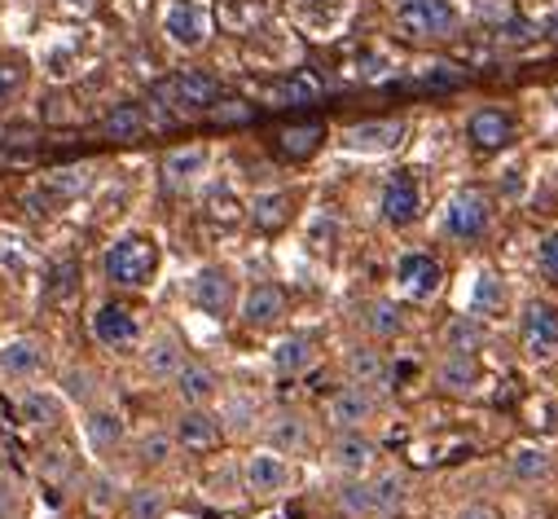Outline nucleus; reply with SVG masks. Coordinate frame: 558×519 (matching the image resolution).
<instances>
[{
	"mask_svg": "<svg viewBox=\"0 0 558 519\" xmlns=\"http://www.w3.org/2000/svg\"><path fill=\"white\" fill-rule=\"evenodd\" d=\"M159 274V246L155 238H142V233H132V238H119L110 251H106V278L123 291H142L150 287V278Z\"/></svg>",
	"mask_w": 558,
	"mask_h": 519,
	"instance_id": "1",
	"label": "nucleus"
},
{
	"mask_svg": "<svg viewBox=\"0 0 558 519\" xmlns=\"http://www.w3.org/2000/svg\"><path fill=\"white\" fill-rule=\"evenodd\" d=\"M458 23L462 19L453 10V0H409L396 14L400 36H409V40H449L458 32Z\"/></svg>",
	"mask_w": 558,
	"mask_h": 519,
	"instance_id": "2",
	"label": "nucleus"
},
{
	"mask_svg": "<svg viewBox=\"0 0 558 519\" xmlns=\"http://www.w3.org/2000/svg\"><path fill=\"white\" fill-rule=\"evenodd\" d=\"M159 101H168L172 110H211L220 101V80L207 71H181L159 84Z\"/></svg>",
	"mask_w": 558,
	"mask_h": 519,
	"instance_id": "3",
	"label": "nucleus"
},
{
	"mask_svg": "<svg viewBox=\"0 0 558 519\" xmlns=\"http://www.w3.org/2000/svg\"><path fill=\"white\" fill-rule=\"evenodd\" d=\"M519 339L532 361H549L558 352V309L545 300H532L519 317Z\"/></svg>",
	"mask_w": 558,
	"mask_h": 519,
	"instance_id": "4",
	"label": "nucleus"
},
{
	"mask_svg": "<svg viewBox=\"0 0 558 519\" xmlns=\"http://www.w3.org/2000/svg\"><path fill=\"white\" fill-rule=\"evenodd\" d=\"M488 220H493V203H488L480 190H458V194L449 198V207H445V229H449L453 238H462V242L484 238Z\"/></svg>",
	"mask_w": 558,
	"mask_h": 519,
	"instance_id": "5",
	"label": "nucleus"
},
{
	"mask_svg": "<svg viewBox=\"0 0 558 519\" xmlns=\"http://www.w3.org/2000/svg\"><path fill=\"white\" fill-rule=\"evenodd\" d=\"M242 480H246V493L277 497V493L291 488V462L282 454H272V449H255L246 458V467H242Z\"/></svg>",
	"mask_w": 558,
	"mask_h": 519,
	"instance_id": "6",
	"label": "nucleus"
},
{
	"mask_svg": "<svg viewBox=\"0 0 558 519\" xmlns=\"http://www.w3.org/2000/svg\"><path fill=\"white\" fill-rule=\"evenodd\" d=\"M163 32L181 49H203L211 36V14H207V5H198V0H177L163 19Z\"/></svg>",
	"mask_w": 558,
	"mask_h": 519,
	"instance_id": "7",
	"label": "nucleus"
},
{
	"mask_svg": "<svg viewBox=\"0 0 558 519\" xmlns=\"http://www.w3.org/2000/svg\"><path fill=\"white\" fill-rule=\"evenodd\" d=\"M88 330L101 348H132L136 339H142V322H136V313L128 304H101L93 313Z\"/></svg>",
	"mask_w": 558,
	"mask_h": 519,
	"instance_id": "8",
	"label": "nucleus"
},
{
	"mask_svg": "<svg viewBox=\"0 0 558 519\" xmlns=\"http://www.w3.org/2000/svg\"><path fill=\"white\" fill-rule=\"evenodd\" d=\"M190 295H194V304H198L207 317H229V313H233V295H238V287H233V274H229V269L207 265V269L194 274Z\"/></svg>",
	"mask_w": 558,
	"mask_h": 519,
	"instance_id": "9",
	"label": "nucleus"
},
{
	"mask_svg": "<svg viewBox=\"0 0 558 519\" xmlns=\"http://www.w3.org/2000/svg\"><path fill=\"white\" fill-rule=\"evenodd\" d=\"M287 317V291L277 282H251L242 295V322L251 330H268Z\"/></svg>",
	"mask_w": 558,
	"mask_h": 519,
	"instance_id": "10",
	"label": "nucleus"
},
{
	"mask_svg": "<svg viewBox=\"0 0 558 519\" xmlns=\"http://www.w3.org/2000/svg\"><path fill=\"white\" fill-rule=\"evenodd\" d=\"M396 282H400L404 295H413V300H432V295L440 291V282H445V269H440V260L413 251V255H404L400 265H396Z\"/></svg>",
	"mask_w": 558,
	"mask_h": 519,
	"instance_id": "11",
	"label": "nucleus"
},
{
	"mask_svg": "<svg viewBox=\"0 0 558 519\" xmlns=\"http://www.w3.org/2000/svg\"><path fill=\"white\" fill-rule=\"evenodd\" d=\"M177 445L181 449H194V454H207V449H216L220 445V436H225V427H220V419L207 410V406H185V414L177 419Z\"/></svg>",
	"mask_w": 558,
	"mask_h": 519,
	"instance_id": "12",
	"label": "nucleus"
},
{
	"mask_svg": "<svg viewBox=\"0 0 558 519\" xmlns=\"http://www.w3.org/2000/svg\"><path fill=\"white\" fill-rule=\"evenodd\" d=\"M19 419L32 432H58L62 419H66V406H62L58 393H49V387H23L19 393Z\"/></svg>",
	"mask_w": 558,
	"mask_h": 519,
	"instance_id": "13",
	"label": "nucleus"
},
{
	"mask_svg": "<svg viewBox=\"0 0 558 519\" xmlns=\"http://www.w3.org/2000/svg\"><path fill=\"white\" fill-rule=\"evenodd\" d=\"M326 419L339 427V432H361L369 419H374V397L365 387H339V393L326 401Z\"/></svg>",
	"mask_w": 558,
	"mask_h": 519,
	"instance_id": "14",
	"label": "nucleus"
},
{
	"mask_svg": "<svg viewBox=\"0 0 558 519\" xmlns=\"http://www.w3.org/2000/svg\"><path fill=\"white\" fill-rule=\"evenodd\" d=\"M45 343L40 339H10L5 348H0V374H5L10 383H32L45 374Z\"/></svg>",
	"mask_w": 558,
	"mask_h": 519,
	"instance_id": "15",
	"label": "nucleus"
},
{
	"mask_svg": "<svg viewBox=\"0 0 558 519\" xmlns=\"http://www.w3.org/2000/svg\"><path fill=\"white\" fill-rule=\"evenodd\" d=\"M417 212H423V190H417L413 172H396L387 185H383V220L387 225H409Z\"/></svg>",
	"mask_w": 558,
	"mask_h": 519,
	"instance_id": "16",
	"label": "nucleus"
},
{
	"mask_svg": "<svg viewBox=\"0 0 558 519\" xmlns=\"http://www.w3.org/2000/svg\"><path fill=\"white\" fill-rule=\"evenodd\" d=\"M404 142V123L400 119H374V123H356L343 133V146L348 150H361V155H383V150H396Z\"/></svg>",
	"mask_w": 558,
	"mask_h": 519,
	"instance_id": "17",
	"label": "nucleus"
},
{
	"mask_svg": "<svg viewBox=\"0 0 558 519\" xmlns=\"http://www.w3.org/2000/svg\"><path fill=\"white\" fill-rule=\"evenodd\" d=\"M264 440H268V449L272 454H308L313 449V427H308V419L304 414H272L268 423H264Z\"/></svg>",
	"mask_w": 558,
	"mask_h": 519,
	"instance_id": "18",
	"label": "nucleus"
},
{
	"mask_svg": "<svg viewBox=\"0 0 558 519\" xmlns=\"http://www.w3.org/2000/svg\"><path fill=\"white\" fill-rule=\"evenodd\" d=\"M172 383H177V397L185 406H211L220 397V374L211 365H203V361H185L172 374Z\"/></svg>",
	"mask_w": 558,
	"mask_h": 519,
	"instance_id": "19",
	"label": "nucleus"
},
{
	"mask_svg": "<svg viewBox=\"0 0 558 519\" xmlns=\"http://www.w3.org/2000/svg\"><path fill=\"white\" fill-rule=\"evenodd\" d=\"M123 436H128V427H123V414L119 410H88L84 414V440H88V449L97 458L114 454L123 445Z\"/></svg>",
	"mask_w": 558,
	"mask_h": 519,
	"instance_id": "20",
	"label": "nucleus"
},
{
	"mask_svg": "<svg viewBox=\"0 0 558 519\" xmlns=\"http://www.w3.org/2000/svg\"><path fill=\"white\" fill-rule=\"evenodd\" d=\"M378 458V445L361 432H339V440L330 445V462L343 471V475H365Z\"/></svg>",
	"mask_w": 558,
	"mask_h": 519,
	"instance_id": "21",
	"label": "nucleus"
},
{
	"mask_svg": "<svg viewBox=\"0 0 558 519\" xmlns=\"http://www.w3.org/2000/svg\"><path fill=\"white\" fill-rule=\"evenodd\" d=\"M88 185H93V168H88V164H71V168H58L53 177H45V185H40V203H49V207H58V203H71V198H80Z\"/></svg>",
	"mask_w": 558,
	"mask_h": 519,
	"instance_id": "22",
	"label": "nucleus"
},
{
	"mask_svg": "<svg viewBox=\"0 0 558 519\" xmlns=\"http://www.w3.org/2000/svg\"><path fill=\"white\" fill-rule=\"evenodd\" d=\"M471 142L480 150H501L514 142V119L506 110H475L471 114Z\"/></svg>",
	"mask_w": 558,
	"mask_h": 519,
	"instance_id": "23",
	"label": "nucleus"
},
{
	"mask_svg": "<svg viewBox=\"0 0 558 519\" xmlns=\"http://www.w3.org/2000/svg\"><path fill=\"white\" fill-rule=\"evenodd\" d=\"M313 361H317V339L313 335H287L282 343L272 348V370L282 374V378L304 374Z\"/></svg>",
	"mask_w": 558,
	"mask_h": 519,
	"instance_id": "24",
	"label": "nucleus"
},
{
	"mask_svg": "<svg viewBox=\"0 0 558 519\" xmlns=\"http://www.w3.org/2000/svg\"><path fill=\"white\" fill-rule=\"evenodd\" d=\"M203 172H207V150H203V146H181V150H172V155L163 159V185H168V190H185V185H194Z\"/></svg>",
	"mask_w": 558,
	"mask_h": 519,
	"instance_id": "25",
	"label": "nucleus"
},
{
	"mask_svg": "<svg viewBox=\"0 0 558 519\" xmlns=\"http://www.w3.org/2000/svg\"><path fill=\"white\" fill-rule=\"evenodd\" d=\"M142 365H146V374L150 378H172L181 365H185V348H181V339L177 335H155L150 343H146V352H142Z\"/></svg>",
	"mask_w": 558,
	"mask_h": 519,
	"instance_id": "26",
	"label": "nucleus"
},
{
	"mask_svg": "<svg viewBox=\"0 0 558 519\" xmlns=\"http://www.w3.org/2000/svg\"><path fill=\"white\" fill-rule=\"evenodd\" d=\"M326 142V128L322 123H300V128H287V133H277V155L291 159V164H304L322 150Z\"/></svg>",
	"mask_w": 558,
	"mask_h": 519,
	"instance_id": "27",
	"label": "nucleus"
},
{
	"mask_svg": "<svg viewBox=\"0 0 558 519\" xmlns=\"http://www.w3.org/2000/svg\"><path fill=\"white\" fill-rule=\"evenodd\" d=\"M58 387H62V401L93 406L97 393H101V378H97V370H88V365H66L62 378H58Z\"/></svg>",
	"mask_w": 558,
	"mask_h": 519,
	"instance_id": "28",
	"label": "nucleus"
},
{
	"mask_svg": "<svg viewBox=\"0 0 558 519\" xmlns=\"http://www.w3.org/2000/svg\"><path fill=\"white\" fill-rule=\"evenodd\" d=\"M404 488H409V480H404L400 471H383V475L369 484V506H374V515H396V510L404 506Z\"/></svg>",
	"mask_w": 558,
	"mask_h": 519,
	"instance_id": "29",
	"label": "nucleus"
},
{
	"mask_svg": "<svg viewBox=\"0 0 558 519\" xmlns=\"http://www.w3.org/2000/svg\"><path fill=\"white\" fill-rule=\"evenodd\" d=\"M251 220H255V229H264V233H272V229H282L287 220H291V194H259L255 203H251Z\"/></svg>",
	"mask_w": 558,
	"mask_h": 519,
	"instance_id": "30",
	"label": "nucleus"
},
{
	"mask_svg": "<svg viewBox=\"0 0 558 519\" xmlns=\"http://www.w3.org/2000/svg\"><path fill=\"white\" fill-rule=\"evenodd\" d=\"M440 383L449 387V393H471V387L480 383V361L471 352H449L445 365H440Z\"/></svg>",
	"mask_w": 558,
	"mask_h": 519,
	"instance_id": "31",
	"label": "nucleus"
},
{
	"mask_svg": "<svg viewBox=\"0 0 558 519\" xmlns=\"http://www.w3.org/2000/svg\"><path fill=\"white\" fill-rule=\"evenodd\" d=\"M163 515H168L163 488H155V484L128 488V497H123V519H163Z\"/></svg>",
	"mask_w": 558,
	"mask_h": 519,
	"instance_id": "32",
	"label": "nucleus"
},
{
	"mask_svg": "<svg viewBox=\"0 0 558 519\" xmlns=\"http://www.w3.org/2000/svg\"><path fill=\"white\" fill-rule=\"evenodd\" d=\"M348 378L356 387H378V383H387V361L374 348H356V352H348Z\"/></svg>",
	"mask_w": 558,
	"mask_h": 519,
	"instance_id": "33",
	"label": "nucleus"
},
{
	"mask_svg": "<svg viewBox=\"0 0 558 519\" xmlns=\"http://www.w3.org/2000/svg\"><path fill=\"white\" fill-rule=\"evenodd\" d=\"M101 128H106V137L128 142V137H136V133H146V110H142V106H114Z\"/></svg>",
	"mask_w": 558,
	"mask_h": 519,
	"instance_id": "34",
	"label": "nucleus"
},
{
	"mask_svg": "<svg viewBox=\"0 0 558 519\" xmlns=\"http://www.w3.org/2000/svg\"><path fill=\"white\" fill-rule=\"evenodd\" d=\"M172 454H177V436H168V432H146L142 440H136V462L142 467H168L172 462Z\"/></svg>",
	"mask_w": 558,
	"mask_h": 519,
	"instance_id": "35",
	"label": "nucleus"
},
{
	"mask_svg": "<svg viewBox=\"0 0 558 519\" xmlns=\"http://www.w3.org/2000/svg\"><path fill=\"white\" fill-rule=\"evenodd\" d=\"M75 291H80V265L75 260H62V265H53V274H49L45 295H49V304H71Z\"/></svg>",
	"mask_w": 558,
	"mask_h": 519,
	"instance_id": "36",
	"label": "nucleus"
},
{
	"mask_svg": "<svg viewBox=\"0 0 558 519\" xmlns=\"http://www.w3.org/2000/svg\"><path fill=\"white\" fill-rule=\"evenodd\" d=\"M32 260H36L32 242H23L14 233H0V274H27Z\"/></svg>",
	"mask_w": 558,
	"mask_h": 519,
	"instance_id": "37",
	"label": "nucleus"
},
{
	"mask_svg": "<svg viewBox=\"0 0 558 519\" xmlns=\"http://www.w3.org/2000/svg\"><path fill=\"white\" fill-rule=\"evenodd\" d=\"M40 475H45L49 484H71V480H75V454H71L66 445H49V449L40 454Z\"/></svg>",
	"mask_w": 558,
	"mask_h": 519,
	"instance_id": "38",
	"label": "nucleus"
},
{
	"mask_svg": "<svg viewBox=\"0 0 558 519\" xmlns=\"http://www.w3.org/2000/svg\"><path fill=\"white\" fill-rule=\"evenodd\" d=\"M365 326H369V335L391 339V335H400V309H396L391 300H374V304L365 309Z\"/></svg>",
	"mask_w": 558,
	"mask_h": 519,
	"instance_id": "39",
	"label": "nucleus"
},
{
	"mask_svg": "<svg viewBox=\"0 0 558 519\" xmlns=\"http://www.w3.org/2000/svg\"><path fill=\"white\" fill-rule=\"evenodd\" d=\"M549 467H554V462H549L545 449H519V454L510 458V471H514L519 480H527V484H532V480H545Z\"/></svg>",
	"mask_w": 558,
	"mask_h": 519,
	"instance_id": "40",
	"label": "nucleus"
},
{
	"mask_svg": "<svg viewBox=\"0 0 558 519\" xmlns=\"http://www.w3.org/2000/svg\"><path fill=\"white\" fill-rule=\"evenodd\" d=\"M23 84H27V62L5 53V58H0V106H5V101H14Z\"/></svg>",
	"mask_w": 558,
	"mask_h": 519,
	"instance_id": "41",
	"label": "nucleus"
},
{
	"mask_svg": "<svg viewBox=\"0 0 558 519\" xmlns=\"http://www.w3.org/2000/svg\"><path fill=\"white\" fill-rule=\"evenodd\" d=\"M313 97H317V84L313 80H287V84L268 88V101L272 106H300V101H313Z\"/></svg>",
	"mask_w": 558,
	"mask_h": 519,
	"instance_id": "42",
	"label": "nucleus"
},
{
	"mask_svg": "<svg viewBox=\"0 0 558 519\" xmlns=\"http://www.w3.org/2000/svg\"><path fill=\"white\" fill-rule=\"evenodd\" d=\"M506 304V291H501V282L493 278V274H480V287H475V313L484 317V313H497Z\"/></svg>",
	"mask_w": 558,
	"mask_h": 519,
	"instance_id": "43",
	"label": "nucleus"
},
{
	"mask_svg": "<svg viewBox=\"0 0 558 519\" xmlns=\"http://www.w3.org/2000/svg\"><path fill=\"white\" fill-rule=\"evenodd\" d=\"M339 506L348 510V515H374V506H369V484L365 480H352V484H343L339 488Z\"/></svg>",
	"mask_w": 558,
	"mask_h": 519,
	"instance_id": "44",
	"label": "nucleus"
},
{
	"mask_svg": "<svg viewBox=\"0 0 558 519\" xmlns=\"http://www.w3.org/2000/svg\"><path fill=\"white\" fill-rule=\"evenodd\" d=\"M480 322L475 317H458L453 326H449V343H453V352H475L480 348Z\"/></svg>",
	"mask_w": 558,
	"mask_h": 519,
	"instance_id": "45",
	"label": "nucleus"
},
{
	"mask_svg": "<svg viewBox=\"0 0 558 519\" xmlns=\"http://www.w3.org/2000/svg\"><path fill=\"white\" fill-rule=\"evenodd\" d=\"M541 274L549 282H558V229L545 233V242H541Z\"/></svg>",
	"mask_w": 558,
	"mask_h": 519,
	"instance_id": "46",
	"label": "nucleus"
},
{
	"mask_svg": "<svg viewBox=\"0 0 558 519\" xmlns=\"http://www.w3.org/2000/svg\"><path fill=\"white\" fill-rule=\"evenodd\" d=\"M110 497H114V484H110L106 475H97V480H93V493H88V502H93V506H110Z\"/></svg>",
	"mask_w": 558,
	"mask_h": 519,
	"instance_id": "47",
	"label": "nucleus"
},
{
	"mask_svg": "<svg viewBox=\"0 0 558 519\" xmlns=\"http://www.w3.org/2000/svg\"><path fill=\"white\" fill-rule=\"evenodd\" d=\"M211 114L225 119V123H229V119H251V106H242V101H225V110H211Z\"/></svg>",
	"mask_w": 558,
	"mask_h": 519,
	"instance_id": "48",
	"label": "nucleus"
},
{
	"mask_svg": "<svg viewBox=\"0 0 558 519\" xmlns=\"http://www.w3.org/2000/svg\"><path fill=\"white\" fill-rule=\"evenodd\" d=\"M10 506H14V488L0 480V515H10Z\"/></svg>",
	"mask_w": 558,
	"mask_h": 519,
	"instance_id": "49",
	"label": "nucleus"
},
{
	"mask_svg": "<svg viewBox=\"0 0 558 519\" xmlns=\"http://www.w3.org/2000/svg\"><path fill=\"white\" fill-rule=\"evenodd\" d=\"M458 519H497V510H488V506H471V510H462Z\"/></svg>",
	"mask_w": 558,
	"mask_h": 519,
	"instance_id": "50",
	"label": "nucleus"
},
{
	"mask_svg": "<svg viewBox=\"0 0 558 519\" xmlns=\"http://www.w3.org/2000/svg\"><path fill=\"white\" fill-rule=\"evenodd\" d=\"M66 5H75V10H88V5H93V0H66Z\"/></svg>",
	"mask_w": 558,
	"mask_h": 519,
	"instance_id": "51",
	"label": "nucleus"
},
{
	"mask_svg": "<svg viewBox=\"0 0 558 519\" xmlns=\"http://www.w3.org/2000/svg\"><path fill=\"white\" fill-rule=\"evenodd\" d=\"M549 36H554V45H558V23H554V27H549Z\"/></svg>",
	"mask_w": 558,
	"mask_h": 519,
	"instance_id": "52",
	"label": "nucleus"
},
{
	"mask_svg": "<svg viewBox=\"0 0 558 519\" xmlns=\"http://www.w3.org/2000/svg\"><path fill=\"white\" fill-rule=\"evenodd\" d=\"M19 5H36V0H19Z\"/></svg>",
	"mask_w": 558,
	"mask_h": 519,
	"instance_id": "53",
	"label": "nucleus"
},
{
	"mask_svg": "<svg viewBox=\"0 0 558 519\" xmlns=\"http://www.w3.org/2000/svg\"><path fill=\"white\" fill-rule=\"evenodd\" d=\"M391 5H409V0H391Z\"/></svg>",
	"mask_w": 558,
	"mask_h": 519,
	"instance_id": "54",
	"label": "nucleus"
},
{
	"mask_svg": "<svg viewBox=\"0 0 558 519\" xmlns=\"http://www.w3.org/2000/svg\"><path fill=\"white\" fill-rule=\"evenodd\" d=\"M554 97H558V93H554Z\"/></svg>",
	"mask_w": 558,
	"mask_h": 519,
	"instance_id": "55",
	"label": "nucleus"
}]
</instances>
